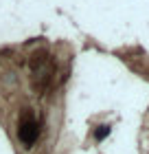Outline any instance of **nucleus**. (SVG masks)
I'll use <instances>...</instances> for the list:
<instances>
[{"instance_id": "1", "label": "nucleus", "mask_w": 149, "mask_h": 154, "mask_svg": "<svg viewBox=\"0 0 149 154\" xmlns=\"http://www.w3.org/2000/svg\"><path fill=\"white\" fill-rule=\"evenodd\" d=\"M31 84L35 93H44L51 88V84L55 82V62L46 51L33 53L31 55Z\"/></svg>"}, {"instance_id": "2", "label": "nucleus", "mask_w": 149, "mask_h": 154, "mask_svg": "<svg viewBox=\"0 0 149 154\" xmlns=\"http://www.w3.org/2000/svg\"><path fill=\"white\" fill-rule=\"evenodd\" d=\"M37 137H40V123L35 121V117L31 112H26L18 121V139L26 148H33V143L37 141Z\"/></svg>"}, {"instance_id": "3", "label": "nucleus", "mask_w": 149, "mask_h": 154, "mask_svg": "<svg viewBox=\"0 0 149 154\" xmlns=\"http://www.w3.org/2000/svg\"><path fill=\"white\" fill-rule=\"evenodd\" d=\"M108 134H110V125H97V130H94V139L97 141H103Z\"/></svg>"}]
</instances>
